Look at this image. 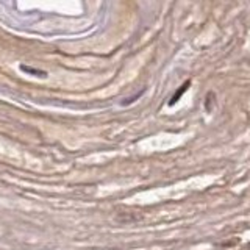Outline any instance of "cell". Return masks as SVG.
<instances>
[{
    "mask_svg": "<svg viewBox=\"0 0 250 250\" xmlns=\"http://www.w3.org/2000/svg\"><path fill=\"white\" fill-rule=\"evenodd\" d=\"M189 86H191V80H188V82H185L182 86H180V88L174 92V96H172L170 97V100H169V106H174L175 104H177V102L180 100V99H182V96H183V94L188 91V89H189Z\"/></svg>",
    "mask_w": 250,
    "mask_h": 250,
    "instance_id": "cell-1",
    "label": "cell"
},
{
    "mask_svg": "<svg viewBox=\"0 0 250 250\" xmlns=\"http://www.w3.org/2000/svg\"><path fill=\"white\" fill-rule=\"evenodd\" d=\"M214 99H216V94H214L213 91H209V92L207 94V99H205V109H207V113H211V111H213Z\"/></svg>",
    "mask_w": 250,
    "mask_h": 250,
    "instance_id": "cell-2",
    "label": "cell"
},
{
    "mask_svg": "<svg viewBox=\"0 0 250 250\" xmlns=\"http://www.w3.org/2000/svg\"><path fill=\"white\" fill-rule=\"evenodd\" d=\"M21 69L22 70H25V72H28V74H38V77H47V72H44V70H38V69H30V67H27V66H21Z\"/></svg>",
    "mask_w": 250,
    "mask_h": 250,
    "instance_id": "cell-3",
    "label": "cell"
}]
</instances>
